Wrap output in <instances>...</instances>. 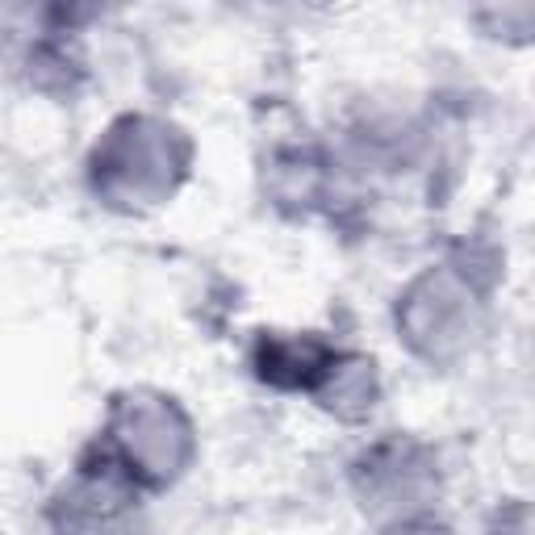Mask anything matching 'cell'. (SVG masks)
I'll use <instances>...</instances> for the list:
<instances>
[{
  "label": "cell",
  "instance_id": "obj_1",
  "mask_svg": "<svg viewBox=\"0 0 535 535\" xmlns=\"http://www.w3.org/2000/svg\"><path fill=\"white\" fill-rule=\"evenodd\" d=\"M289 347H297V339H293ZM289 360H297V356H293V352L285 356L276 343H264V356H260V368H264V372H268V368H281V364H289ZM301 364H306L310 372H318V368H327V364H331V356H322L318 347L306 339V343H301Z\"/></svg>",
  "mask_w": 535,
  "mask_h": 535
}]
</instances>
